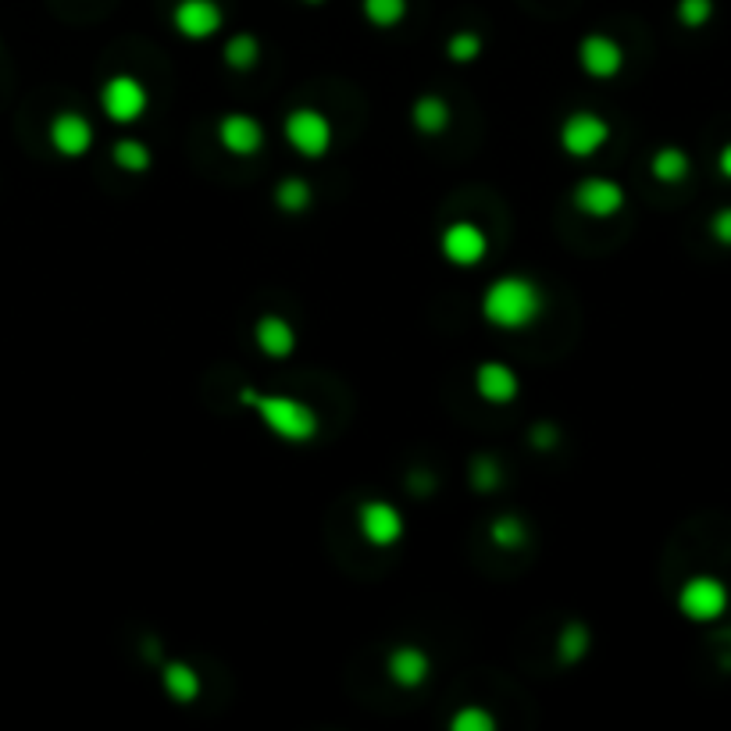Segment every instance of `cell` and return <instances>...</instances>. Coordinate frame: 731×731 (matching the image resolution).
I'll return each mask as SVG.
<instances>
[{
  "label": "cell",
  "mask_w": 731,
  "mask_h": 731,
  "mask_svg": "<svg viewBox=\"0 0 731 731\" xmlns=\"http://www.w3.org/2000/svg\"><path fill=\"white\" fill-rule=\"evenodd\" d=\"M239 404L261 421L265 432H271L279 442H285V447H307V442L318 439V428H322L318 411L290 393H261L254 390V385H243Z\"/></svg>",
  "instance_id": "cell-1"
},
{
  "label": "cell",
  "mask_w": 731,
  "mask_h": 731,
  "mask_svg": "<svg viewBox=\"0 0 731 731\" xmlns=\"http://www.w3.org/2000/svg\"><path fill=\"white\" fill-rule=\"evenodd\" d=\"M479 311H482V322L499 328V333H525V328H532L542 318L547 296H542L536 279L514 271V275H499L485 285Z\"/></svg>",
  "instance_id": "cell-2"
},
{
  "label": "cell",
  "mask_w": 731,
  "mask_h": 731,
  "mask_svg": "<svg viewBox=\"0 0 731 731\" xmlns=\"http://www.w3.org/2000/svg\"><path fill=\"white\" fill-rule=\"evenodd\" d=\"M282 139L290 143V150L304 161H322L328 157L336 143L333 119L318 108H293L282 122Z\"/></svg>",
  "instance_id": "cell-3"
},
{
  "label": "cell",
  "mask_w": 731,
  "mask_h": 731,
  "mask_svg": "<svg viewBox=\"0 0 731 731\" xmlns=\"http://www.w3.org/2000/svg\"><path fill=\"white\" fill-rule=\"evenodd\" d=\"M97 104L111 125H136L143 114L150 111V90L147 82L128 76V71H114V76H108L104 86H100Z\"/></svg>",
  "instance_id": "cell-4"
},
{
  "label": "cell",
  "mask_w": 731,
  "mask_h": 731,
  "mask_svg": "<svg viewBox=\"0 0 731 731\" xmlns=\"http://www.w3.org/2000/svg\"><path fill=\"white\" fill-rule=\"evenodd\" d=\"M556 143L575 161H589L610 143V122L596 111H571L556 128Z\"/></svg>",
  "instance_id": "cell-5"
},
{
  "label": "cell",
  "mask_w": 731,
  "mask_h": 731,
  "mask_svg": "<svg viewBox=\"0 0 731 731\" xmlns=\"http://www.w3.org/2000/svg\"><path fill=\"white\" fill-rule=\"evenodd\" d=\"M678 610L693 625H713L728 614V585L713 575H693L678 589Z\"/></svg>",
  "instance_id": "cell-6"
},
{
  "label": "cell",
  "mask_w": 731,
  "mask_h": 731,
  "mask_svg": "<svg viewBox=\"0 0 731 731\" xmlns=\"http://www.w3.org/2000/svg\"><path fill=\"white\" fill-rule=\"evenodd\" d=\"M357 532H361V539L368 542V547L390 550L407 536V518L396 504L375 496V499H364V504L357 507Z\"/></svg>",
  "instance_id": "cell-7"
},
{
  "label": "cell",
  "mask_w": 731,
  "mask_h": 731,
  "mask_svg": "<svg viewBox=\"0 0 731 731\" xmlns=\"http://www.w3.org/2000/svg\"><path fill=\"white\" fill-rule=\"evenodd\" d=\"M625 204H628L625 185L610 176H589L571 190V207H575L582 218H593V222L614 218V214L625 211Z\"/></svg>",
  "instance_id": "cell-8"
},
{
  "label": "cell",
  "mask_w": 731,
  "mask_h": 731,
  "mask_svg": "<svg viewBox=\"0 0 731 731\" xmlns=\"http://www.w3.org/2000/svg\"><path fill=\"white\" fill-rule=\"evenodd\" d=\"M439 254L453 268H479L490 257V236L475 222H450L439 233Z\"/></svg>",
  "instance_id": "cell-9"
},
{
  "label": "cell",
  "mask_w": 731,
  "mask_h": 731,
  "mask_svg": "<svg viewBox=\"0 0 731 731\" xmlns=\"http://www.w3.org/2000/svg\"><path fill=\"white\" fill-rule=\"evenodd\" d=\"M214 136H218V147L233 157H257L265 150L268 133L261 119H254L247 111H228L214 125Z\"/></svg>",
  "instance_id": "cell-10"
},
{
  "label": "cell",
  "mask_w": 731,
  "mask_h": 731,
  "mask_svg": "<svg viewBox=\"0 0 731 731\" xmlns=\"http://www.w3.org/2000/svg\"><path fill=\"white\" fill-rule=\"evenodd\" d=\"M171 25H176V33L182 40L204 43L222 33L225 11L218 0H179V4L171 8Z\"/></svg>",
  "instance_id": "cell-11"
},
{
  "label": "cell",
  "mask_w": 731,
  "mask_h": 731,
  "mask_svg": "<svg viewBox=\"0 0 731 731\" xmlns=\"http://www.w3.org/2000/svg\"><path fill=\"white\" fill-rule=\"evenodd\" d=\"M47 139H50L54 154H61V157H68V161H76V157H86V154L93 150L97 128L79 111H57L54 119H50V125H47Z\"/></svg>",
  "instance_id": "cell-12"
},
{
  "label": "cell",
  "mask_w": 731,
  "mask_h": 731,
  "mask_svg": "<svg viewBox=\"0 0 731 731\" xmlns=\"http://www.w3.org/2000/svg\"><path fill=\"white\" fill-rule=\"evenodd\" d=\"M578 68L582 76H589L596 82H610L621 76L625 68V47L607 33H589L578 43Z\"/></svg>",
  "instance_id": "cell-13"
},
{
  "label": "cell",
  "mask_w": 731,
  "mask_h": 731,
  "mask_svg": "<svg viewBox=\"0 0 731 731\" xmlns=\"http://www.w3.org/2000/svg\"><path fill=\"white\" fill-rule=\"evenodd\" d=\"M385 678H390L396 689L414 693L432 678V656L414 642H400L390 653H385Z\"/></svg>",
  "instance_id": "cell-14"
},
{
  "label": "cell",
  "mask_w": 731,
  "mask_h": 731,
  "mask_svg": "<svg viewBox=\"0 0 731 731\" xmlns=\"http://www.w3.org/2000/svg\"><path fill=\"white\" fill-rule=\"evenodd\" d=\"M471 385H475V396L490 407H507L521 396L518 371L504 361H482L471 375Z\"/></svg>",
  "instance_id": "cell-15"
},
{
  "label": "cell",
  "mask_w": 731,
  "mask_h": 731,
  "mask_svg": "<svg viewBox=\"0 0 731 731\" xmlns=\"http://www.w3.org/2000/svg\"><path fill=\"white\" fill-rule=\"evenodd\" d=\"M254 347L261 350L268 361H290L296 353V328L282 314H261L254 322Z\"/></svg>",
  "instance_id": "cell-16"
},
{
  "label": "cell",
  "mask_w": 731,
  "mask_h": 731,
  "mask_svg": "<svg viewBox=\"0 0 731 731\" xmlns=\"http://www.w3.org/2000/svg\"><path fill=\"white\" fill-rule=\"evenodd\" d=\"M450 122H453V111L439 93H421L411 104V125H414V133L425 139H439L450 128Z\"/></svg>",
  "instance_id": "cell-17"
},
{
  "label": "cell",
  "mask_w": 731,
  "mask_h": 731,
  "mask_svg": "<svg viewBox=\"0 0 731 731\" xmlns=\"http://www.w3.org/2000/svg\"><path fill=\"white\" fill-rule=\"evenodd\" d=\"M161 689H165V696L171 699V704L190 707V704H196V699H200V693H204V682H200L193 664L165 661L161 664Z\"/></svg>",
  "instance_id": "cell-18"
},
{
  "label": "cell",
  "mask_w": 731,
  "mask_h": 731,
  "mask_svg": "<svg viewBox=\"0 0 731 731\" xmlns=\"http://www.w3.org/2000/svg\"><path fill=\"white\" fill-rule=\"evenodd\" d=\"M111 165L125 171V176H143V171L154 168V154L143 139L136 136H122L119 143L111 147Z\"/></svg>",
  "instance_id": "cell-19"
},
{
  "label": "cell",
  "mask_w": 731,
  "mask_h": 731,
  "mask_svg": "<svg viewBox=\"0 0 731 731\" xmlns=\"http://www.w3.org/2000/svg\"><path fill=\"white\" fill-rule=\"evenodd\" d=\"M689 171H693V161H689V154H685L682 147H661L650 157V176L656 182H664V185L685 182V179H689Z\"/></svg>",
  "instance_id": "cell-20"
},
{
  "label": "cell",
  "mask_w": 731,
  "mask_h": 731,
  "mask_svg": "<svg viewBox=\"0 0 731 731\" xmlns=\"http://www.w3.org/2000/svg\"><path fill=\"white\" fill-rule=\"evenodd\" d=\"M271 200H275V207L282 214H304L314 204V185L307 179H300V176H285V179L275 182Z\"/></svg>",
  "instance_id": "cell-21"
},
{
  "label": "cell",
  "mask_w": 731,
  "mask_h": 731,
  "mask_svg": "<svg viewBox=\"0 0 731 731\" xmlns=\"http://www.w3.org/2000/svg\"><path fill=\"white\" fill-rule=\"evenodd\" d=\"M222 61L233 71H250L261 65V40L250 33H236L222 43Z\"/></svg>",
  "instance_id": "cell-22"
},
{
  "label": "cell",
  "mask_w": 731,
  "mask_h": 731,
  "mask_svg": "<svg viewBox=\"0 0 731 731\" xmlns=\"http://www.w3.org/2000/svg\"><path fill=\"white\" fill-rule=\"evenodd\" d=\"M593 646V636L589 628L582 621H571L561 628V636H556V664H578L585 653Z\"/></svg>",
  "instance_id": "cell-23"
},
{
  "label": "cell",
  "mask_w": 731,
  "mask_h": 731,
  "mask_svg": "<svg viewBox=\"0 0 731 731\" xmlns=\"http://www.w3.org/2000/svg\"><path fill=\"white\" fill-rule=\"evenodd\" d=\"M411 0H361V14L375 29H396L407 22Z\"/></svg>",
  "instance_id": "cell-24"
},
{
  "label": "cell",
  "mask_w": 731,
  "mask_h": 731,
  "mask_svg": "<svg viewBox=\"0 0 731 731\" xmlns=\"http://www.w3.org/2000/svg\"><path fill=\"white\" fill-rule=\"evenodd\" d=\"M490 539H493V547H499V550H518L528 542V528H525V521L518 518V514H499V518L490 525Z\"/></svg>",
  "instance_id": "cell-25"
},
{
  "label": "cell",
  "mask_w": 731,
  "mask_h": 731,
  "mask_svg": "<svg viewBox=\"0 0 731 731\" xmlns=\"http://www.w3.org/2000/svg\"><path fill=\"white\" fill-rule=\"evenodd\" d=\"M447 728L450 731H496V718H493V710H485L479 704H464L461 710L450 713Z\"/></svg>",
  "instance_id": "cell-26"
},
{
  "label": "cell",
  "mask_w": 731,
  "mask_h": 731,
  "mask_svg": "<svg viewBox=\"0 0 731 731\" xmlns=\"http://www.w3.org/2000/svg\"><path fill=\"white\" fill-rule=\"evenodd\" d=\"M482 50H485V40H482L479 33H471V29H461V33H453V36L447 40V57H450L453 65L479 61Z\"/></svg>",
  "instance_id": "cell-27"
},
{
  "label": "cell",
  "mask_w": 731,
  "mask_h": 731,
  "mask_svg": "<svg viewBox=\"0 0 731 731\" xmlns=\"http://www.w3.org/2000/svg\"><path fill=\"white\" fill-rule=\"evenodd\" d=\"M675 19L685 29H704L713 19V0H678Z\"/></svg>",
  "instance_id": "cell-28"
},
{
  "label": "cell",
  "mask_w": 731,
  "mask_h": 731,
  "mask_svg": "<svg viewBox=\"0 0 731 731\" xmlns=\"http://www.w3.org/2000/svg\"><path fill=\"white\" fill-rule=\"evenodd\" d=\"M710 236L721 243V247H731V207L713 211L710 218Z\"/></svg>",
  "instance_id": "cell-29"
},
{
  "label": "cell",
  "mask_w": 731,
  "mask_h": 731,
  "mask_svg": "<svg viewBox=\"0 0 731 731\" xmlns=\"http://www.w3.org/2000/svg\"><path fill=\"white\" fill-rule=\"evenodd\" d=\"M471 471H475V475H471V482H475L479 490H493V485L499 482V479H496V471L490 468V461H485V457H479V461L471 464Z\"/></svg>",
  "instance_id": "cell-30"
},
{
  "label": "cell",
  "mask_w": 731,
  "mask_h": 731,
  "mask_svg": "<svg viewBox=\"0 0 731 731\" xmlns=\"http://www.w3.org/2000/svg\"><path fill=\"white\" fill-rule=\"evenodd\" d=\"M718 171L724 179H731V143H724L721 154H718Z\"/></svg>",
  "instance_id": "cell-31"
},
{
  "label": "cell",
  "mask_w": 731,
  "mask_h": 731,
  "mask_svg": "<svg viewBox=\"0 0 731 731\" xmlns=\"http://www.w3.org/2000/svg\"><path fill=\"white\" fill-rule=\"evenodd\" d=\"M300 4H307V8H318V4H325V0H300Z\"/></svg>",
  "instance_id": "cell-32"
}]
</instances>
